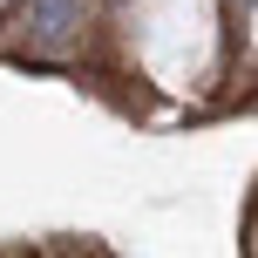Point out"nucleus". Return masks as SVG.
Returning a JSON list of instances; mask_svg holds the SVG:
<instances>
[{
	"label": "nucleus",
	"mask_w": 258,
	"mask_h": 258,
	"mask_svg": "<svg viewBox=\"0 0 258 258\" xmlns=\"http://www.w3.org/2000/svg\"><path fill=\"white\" fill-rule=\"evenodd\" d=\"M82 27V0H34V34L41 41H61Z\"/></svg>",
	"instance_id": "f257e3e1"
}]
</instances>
